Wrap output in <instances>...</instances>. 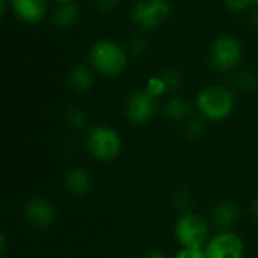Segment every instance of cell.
Listing matches in <instances>:
<instances>
[{"mask_svg":"<svg viewBox=\"0 0 258 258\" xmlns=\"http://www.w3.org/2000/svg\"><path fill=\"white\" fill-rule=\"evenodd\" d=\"M92 67L104 76H118L127 65V56L121 45L113 41H100L91 50Z\"/></svg>","mask_w":258,"mask_h":258,"instance_id":"cell-1","label":"cell"},{"mask_svg":"<svg viewBox=\"0 0 258 258\" xmlns=\"http://www.w3.org/2000/svg\"><path fill=\"white\" fill-rule=\"evenodd\" d=\"M234 106L233 94L224 86H209L198 95V107L209 119L227 118Z\"/></svg>","mask_w":258,"mask_h":258,"instance_id":"cell-2","label":"cell"},{"mask_svg":"<svg viewBox=\"0 0 258 258\" xmlns=\"http://www.w3.org/2000/svg\"><path fill=\"white\" fill-rule=\"evenodd\" d=\"M178 242L187 249H201L207 240L209 228L206 221L198 215H184L175 227Z\"/></svg>","mask_w":258,"mask_h":258,"instance_id":"cell-3","label":"cell"},{"mask_svg":"<svg viewBox=\"0 0 258 258\" xmlns=\"http://www.w3.org/2000/svg\"><path fill=\"white\" fill-rule=\"evenodd\" d=\"M171 17V6L166 0H139L133 8V20L142 29H156Z\"/></svg>","mask_w":258,"mask_h":258,"instance_id":"cell-4","label":"cell"},{"mask_svg":"<svg viewBox=\"0 0 258 258\" xmlns=\"http://www.w3.org/2000/svg\"><path fill=\"white\" fill-rule=\"evenodd\" d=\"M88 148L91 154L100 160L115 159L121 151V139L109 127H94L88 136Z\"/></svg>","mask_w":258,"mask_h":258,"instance_id":"cell-5","label":"cell"},{"mask_svg":"<svg viewBox=\"0 0 258 258\" xmlns=\"http://www.w3.org/2000/svg\"><path fill=\"white\" fill-rule=\"evenodd\" d=\"M242 59V47L233 36L218 38L210 48V60L215 68L221 71H230L239 65Z\"/></svg>","mask_w":258,"mask_h":258,"instance_id":"cell-6","label":"cell"},{"mask_svg":"<svg viewBox=\"0 0 258 258\" xmlns=\"http://www.w3.org/2000/svg\"><path fill=\"white\" fill-rule=\"evenodd\" d=\"M156 107V97L147 89H141L128 97L125 104V115L130 122L144 124L154 115Z\"/></svg>","mask_w":258,"mask_h":258,"instance_id":"cell-7","label":"cell"},{"mask_svg":"<svg viewBox=\"0 0 258 258\" xmlns=\"http://www.w3.org/2000/svg\"><path fill=\"white\" fill-rule=\"evenodd\" d=\"M243 242L233 233H222L213 237L206 249L207 258H242Z\"/></svg>","mask_w":258,"mask_h":258,"instance_id":"cell-8","label":"cell"},{"mask_svg":"<svg viewBox=\"0 0 258 258\" xmlns=\"http://www.w3.org/2000/svg\"><path fill=\"white\" fill-rule=\"evenodd\" d=\"M54 215H56L54 207L47 200H42V198H35L29 201L26 206L27 219L39 228H45L51 225V222L54 221Z\"/></svg>","mask_w":258,"mask_h":258,"instance_id":"cell-9","label":"cell"},{"mask_svg":"<svg viewBox=\"0 0 258 258\" xmlns=\"http://www.w3.org/2000/svg\"><path fill=\"white\" fill-rule=\"evenodd\" d=\"M15 14L29 23H36L47 12V0H11Z\"/></svg>","mask_w":258,"mask_h":258,"instance_id":"cell-10","label":"cell"},{"mask_svg":"<svg viewBox=\"0 0 258 258\" xmlns=\"http://www.w3.org/2000/svg\"><path fill=\"white\" fill-rule=\"evenodd\" d=\"M212 219H213V222H215V225L218 228L227 230V228L233 227L237 222L239 209L233 203H222L215 209Z\"/></svg>","mask_w":258,"mask_h":258,"instance_id":"cell-11","label":"cell"},{"mask_svg":"<svg viewBox=\"0 0 258 258\" xmlns=\"http://www.w3.org/2000/svg\"><path fill=\"white\" fill-rule=\"evenodd\" d=\"M89 175L85 169H73L65 180V186L71 195L82 197L89 189Z\"/></svg>","mask_w":258,"mask_h":258,"instance_id":"cell-12","label":"cell"},{"mask_svg":"<svg viewBox=\"0 0 258 258\" xmlns=\"http://www.w3.org/2000/svg\"><path fill=\"white\" fill-rule=\"evenodd\" d=\"M79 20V8L74 3H62L53 14V21L57 27L67 29L77 23Z\"/></svg>","mask_w":258,"mask_h":258,"instance_id":"cell-13","label":"cell"},{"mask_svg":"<svg viewBox=\"0 0 258 258\" xmlns=\"http://www.w3.org/2000/svg\"><path fill=\"white\" fill-rule=\"evenodd\" d=\"M70 83L77 91H88L94 83V76L91 70L85 65H76L70 71Z\"/></svg>","mask_w":258,"mask_h":258,"instance_id":"cell-14","label":"cell"},{"mask_svg":"<svg viewBox=\"0 0 258 258\" xmlns=\"http://www.w3.org/2000/svg\"><path fill=\"white\" fill-rule=\"evenodd\" d=\"M190 113V104L183 98H172L166 106V115L171 119H183Z\"/></svg>","mask_w":258,"mask_h":258,"instance_id":"cell-15","label":"cell"},{"mask_svg":"<svg viewBox=\"0 0 258 258\" xmlns=\"http://www.w3.org/2000/svg\"><path fill=\"white\" fill-rule=\"evenodd\" d=\"M88 122L86 113L80 109V107H73L68 110L67 113V124L73 128V130H82Z\"/></svg>","mask_w":258,"mask_h":258,"instance_id":"cell-16","label":"cell"},{"mask_svg":"<svg viewBox=\"0 0 258 258\" xmlns=\"http://www.w3.org/2000/svg\"><path fill=\"white\" fill-rule=\"evenodd\" d=\"M160 77L166 86V91H175L181 83V73L177 68H166Z\"/></svg>","mask_w":258,"mask_h":258,"instance_id":"cell-17","label":"cell"},{"mask_svg":"<svg viewBox=\"0 0 258 258\" xmlns=\"http://www.w3.org/2000/svg\"><path fill=\"white\" fill-rule=\"evenodd\" d=\"M255 76L249 71H240L236 77V85L240 89H251L252 86H255Z\"/></svg>","mask_w":258,"mask_h":258,"instance_id":"cell-18","label":"cell"},{"mask_svg":"<svg viewBox=\"0 0 258 258\" xmlns=\"http://www.w3.org/2000/svg\"><path fill=\"white\" fill-rule=\"evenodd\" d=\"M147 91H148L150 94H153L154 97L163 94V92L166 91V86H165L162 77H153V79H150V80H148V85H147Z\"/></svg>","mask_w":258,"mask_h":258,"instance_id":"cell-19","label":"cell"},{"mask_svg":"<svg viewBox=\"0 0 258 258\" xmlns=\"http://www.w3.org/2000/svg\"><path fill=\"white\" fill-rule=\"evenodd\" d=\"M132 51L136 56H141L147 51V41L144 38H135L132 41Z\"/></svg>","mask_w":258,"mask_h":258,"instance_id":"cell-20","label":"cell"},{"mask_svg":"<svg viewBox=\"0 0 258 258\" xmlns=\"http://www.w3.org/2000/svg\"><path fill=\"white\" fill-rule=\"evenodd\" d=\"M175 258H207V254L203 252L201 249H187L184 248L183 251H180Z\"/></svg>","mask_w":258,"mask_h":258,"instance_id":"cell-21","label":"cell"},{"mask_svg":"<svg viewBox=\"0 0 258 258\" xmlns=\"http://www.w3.org/2000/svg\"><path fill=\"white\" fill-rule=\"evenodd\" d=\"M187 132L190 136H200L204 132V124L200 119H194L189 125H187Z\"/></svg>","mask_w":258,"mask_h":258,"instance_id":"cell-22","label":"cell"},{"mask_svg":"<svg viewBox=\"0 0 258 258\" xmlns=\"http://www.w3.org/2000/svg\"><path fill=\"white\" fill-rule=\"evenodd\" d=\"M118 6V0H97V8L101 12H112Z\"/></svg>","mask_w":258,"mask_h":258,"instance_id":"cell-23","label":"cell"},{"mask_svg":"<svg viewBox=\"0 0 258 258\" xmlns=\"http://www.w3.org/2000/svg\"><path fill=\"white\" fill-rule=\"evenodd\" d=\"M251 2L254 0H225L227 6L233 11H240V9H245Z\"/></svg>","mask_w":258,"mask_h":258,"instance_id":"cell-24","label":"cell"},{"mask_svg":"<svg viewBox=\"0 0 258 258\" xmlns=\"http://www.w3.org/2000/svg\"><path fill=\"white\" fill-rule=\"evenodd\" d=\"M145 258H168V257H166V254H163L162 251H153V252H150V254H148Z\"/></svg>","mask_w":258,"mask_h":258,"instance_id":"cell-25","label":"cell"},{"mask_svg":"<svg viewBox=\"0 0 258 258\" xmlns=\"http://www.w3.org/2000/svg\"><path fill=\"white\" fill-rule=\"evenodd\" d=\"M252 212H254V215H255V218L258 219V198L255 200V203H254V207H252Z\"/></svg>","mask_w":258,"mask_h":258,"instance_id":"cell-26","label":"cell"},{"mask_svg":"<svg viewBox=\"0 0 258 258\" xmlns=\"http://www.w3.org/2000/svg\"><path fill=\"white\" fill-rule=\"evenodd\" d=\"M252 21H254L255 26H258V9L254 12V15H252Z\"/></svg>","mask_w":258,"mask_h":258,"instance_id":"cell-27","label":"cell"},{"mask_svg":"<svg viewBox=\"0 0 258 258\" xmlns=\"http://www.w3.org/2000/svg\"><path fill=\"white\" fill-rule=\"evenodd\" d=\"M56 2H60V3H70L71 0H56Z\"/></svg>","mask_w":258,"mask_h":258,"instance_id":"cell-28","label":"cell"},{"mask_svg":"<svg viewBox=\"0 0 258 258\" xmlns=\"http://www.w3.org/2000/svg\"><path fill=\"white\" fill-rule=\"evenodd\" d=\"M254 2H257V3H258V0H254Z\"/></svg>","mask_w":258,"mask_h":258,"instance_id":"cell-29","label":"cell"}]
</instances>
